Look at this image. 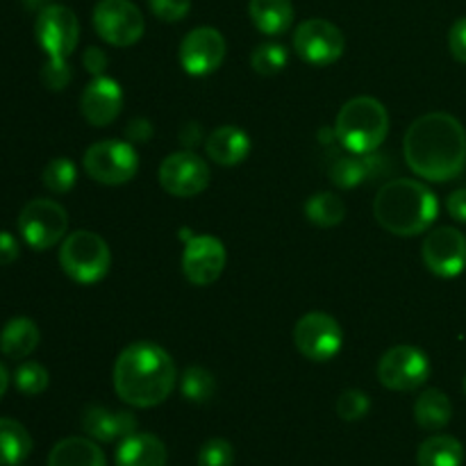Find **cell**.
Here are the masks:
<instances>
[{
	"mask_svg": "<svg viewBox=\"0 0 466 466\" xmlns=\"http://www.w3.org/2000/svg\"><path fill=\"white\" fill-rule=\"evenodd\" d=\"M248 16L262 35L280 36L294 23V5L291 0H250Z\"/></svg>",
	"mask_w": 466,
	"mask_h": 466,
	"instance_id": "obj_24",
	"label": "cell"
},
{
	"mask_svg": "<svg viewBox=\"0 0 466 466\" xmlns=\"http://www.w3.org/2000/svg\"><path fill=\"white\" fill-rule=\"evenodd\" d=\"M86 176L98 185L118 187L130 182L139 171V155L130 141L103 139L91 144L82 157Z\"/></svg>",
	"mask_w": 466,
	"mask_h": 466,
	"instance_id": "obj_6",
	"label": "cell"
},
{
	"mask_svg": "<svg viewBox=\"0 0 466 466\" xmlns=\"http://www.w3.org/2000/svg\"><path fill=\"white\" fill-rule=\"evenodd\" d=\"M253 141L241 127L237 126H221L205 139V150L212 162L218 167H237L250 155Z\"/></svg>",
	"mask_w": 466,
	"mask_h": 466,
	"instance_id": "obj_20",
	"label": "cell"
},
{
	"mask_svg": "<svg viewBox=\"0 0 466 466\" xmlns=\"http://www.w3.org/2000/svg\"><path fill=\"white\" fill-rule=\"evenodd\" d=\"M18 466H21V464H18Z\"/></svg>",
	"mask_w": 466,
	"mask_h": 466,
	"instance_id": "obj_46",
	"label": "cell"
},
{
	"mask_svg": "<svg viewBox=\"0 0 466 466\" xmlns=\"http://www.w3.org/2000/svg\"><path fill=\"white\" fill-rule=\"evenodd\" d=\"M59 267L77 285H96L109 273L112 250L96 232L76 230L59 246Z\"/></svg>",
	"mask_w": 466,
	"mask_h": 466,
	"instance_id": "obj_5",
	"label": "cell"
},
{
	"mask_svg": "<svg viewBox=\"0 0 466 466\" xmlns=\"http://www.w3.org/2000/svg\"><path fill=\"white\" fill-rule=\"evenodd\" d=\"M32 453V437L25 426L0 417V466H18Z\"/></svg>",
	"mask_w": 466,
	"mask_h": 466,
	"instance_id": "obj_27",
	"label": "cell"
},
{
	"mask_svg": "<svg viewBox=\"0 0 466 466\" xmlns=\"http://www.w3.org/2000/svg\"><path fill=\"white\" fill-rule=\"evenodd\" d=\"M50 376L46 371L44 364L32 362V360H25V362L18 364L16 373H14V385L21 394L25 396H39L48 390Z\"/></svg>",
	"mask_w": 466,
	"mask_h": 466,
	"instance_id": "obj_32",
	"label": "cell"
},
{
	"mask_svg": "<svg viewBox=\"0 0 466 466\" xmlns=\"http://www.w3.org/2000/svg\"><path fill=\"white\" fill-rule=\"evenodd\" d=\"M18 232L32 250L53 248L68 232L66 209L53 198L30 200L18 214Z\"/></svg>",
	"mask_w": 466,
	"mask_h": 466,
	"instance_id": "obj_7",
	"label": "cell"
},
{
	"mask_svg": "<svg viewBox=\"0 0 466 466\" xmlns=\"http://www.w3.org/2000/svg\"><path fill=\"white\" fill-rule=\"evenodd\" d=\"M449 50L460 64H466V16L458 18L449 30Z\"/></svg>",
	"mask_w": 466,
	"mask_h": 466,
	"instance_id": "obj_37",
	"label": "cell"
},
{
	"mask_svg": "<svg viewBox=\"0 0 466 466\" xmlns=\"http://www.w3.org/2000/svg\"><path fill=\"white\" fill-rule=\"evenodd\" d=\"M155 130H153V123L148 118H132L130 123L126 126V139L130 141L132 146L135 144H148L153 139Z\"/></svg>",
	"mask_w": 466,
	"mask_h": 466,
	"instance_id": "obj_38",
	"label": "cell"
},
{
	"mask_svg": "<svg viewBox=\"0 0 466 466\" xmlns=\"http://www.w3.org/2000/svg\"><path fill=\"white\" fill-rule=\"evenodd\" d=\"M177 385V367L155 341H132L114 362V391L130 408H157Z\"/></svg>",
	"mask_w": 466,
	"mask_h": 466,
	"instance_id": "obj_2",
	"label": "cell"
},
{
	"mask_svg": "<svg viewBox=\"0 0 466 466\" xmlns=\"http://www.w3.org/2000/svg\"><path fill=\"white\" fill-rule=\"evenodd\" d=\"M228 255L221 239L212 235H194L182 253V273L196 287H208L221 278Z\"/></svg>",
	"mask_w": 466,
	"mask_h": 466,
	"instance_id": "obj_16",
	"label": "cell"
},
{
	"mask_svg": "<svg viewBox=\"0 0 466 466\" xmlns=\"http://www.w3.org/2000/svg\"><path fill=\"white\" fill-rule=\"evenodd\" d=\"M82 64H85L86 73H91L94 77H100L105 76V68H107L109 57L103 53V50L96 48V46H89V48L85 50V55H82Z\"/></svg>",
	"mask_w": 466,
	"mask_h": 466,
	"instance_id": "obj_39",
	"label": "cell"
},
{
	"mask_svg": "<svg viewBox=\"0 0 466 466\" xmlns=\"http://www.w3.org/2000/svg\"><path fill=\"white\" fill-rule=\"evenodd\" d=\"M226 50V39L217 27L200 25L187 32L185 39L180 41L177 59H180V66L185 68V73L194 77H205L221 68Z\"/></svg>",
	"mask_w": 466,
	"mask_h": 466,
	"instance_id": "obj_14",
	"label": "cell"
},
{
	"mask_svg": "<svg viewBox=\"0 0 466 466\" xmlns=\"http://www.w3.org/2000/svg\"><path fill=\"white\" fill-rule=\"evenodd\" d=\"M451 419H453V403L441 390H426L414 403V421L423 431H444Z\"/></svg>",
	"mask_w": 466,
	"mask_h": 466,
	"instance_id": "obj_25",
	"label": "cell"
},
{
	"mask_svg": "<svg viewBox=\"0 0 466 466\" xmlns=\"http://www.w3.org/2000/svg\"><path fill=\"white\" fill-rule=\"evenodd\" d=\"M373 217L391 235L417 237L437 221L440 203L423 182L399 177L380 187L373 200Z\"/></svg>",
	"mask_w": 466,
	"mask_h": 466,
	"instance_id": "obj_3",
	"label": "cell"
},
{
	"mask_svg": "<svg viewBox=\"0 0 466 466\" xmlns=\"http://www.w3.org/2000/svg\"><path fill=\"white\" fill-rule=\"evenodd\" d=\"M294 344L303 358L312 362H330L344 346V330L330 314L308 312L296 321Z\"/></svg>",
	"mask_w": 466,
	"mask_h": 466,
	"instance_id": "obj_10",
	"label": "cell"
},
{
	"mask_svg": "<svg viewBox=\"0 0 466 466\" xmlns=\"http://www.w3.org/2000/svg\"><path fill=\"white\" fill-rule=\"evenodd\" d=\"M7 387H9V373H7V369H5V364L0 362V400H3Z\"/></svg>",
	"mask_w": 466,
	"mask_h": 466,
	"instance_id": "obj_43",
	"label": "cell"
},
{
	"mask_svg": "<svg viewBox=\"0 0 466 466\" xmlns=\"http://www.w3.org/2000/svg\"><path fill=\"white\" fill-rule=\"evenodd\" d=\"M159 185L168 196L176 198H194L203 194L212 180L209 164L194 150H177L159 164Z\"/></svg>",
	"mask_w": 466,
	"mask_h": 466,
	"instance_id": "obj_11",
	"label": "cell"
},
{
	"mask_svg": "<svg viewBox=\"0 0 466 466\" xmlns=\"http://www.w3.org/2000/svg\"><path fill=\"white\" fill-rule=\"evenodd\" d=\"M91 21L100 39L116 48L135 46L146 30L144 14L132 0H98Z\"/></svg>",
	"mask_w": 466,
	"mask_h": 466,
	"instance_id": "obj_8",
	"label": "cell"
},
{
	"mask_svg": "<svg viewBox=\"0 0 466 466\" xmlns=\"http://www.w3.org/2000/svg\"><path fill=\"white\" fill-rule=\"evenodd\" d=\"M287 59H289V53L282 44H276V41H267V44H259L258 48L250 55V66H253L255 73L259 76H278L282 68L287 66Z\"/></svg>",
	"mask_w": 466,
	"mask_h": 466,
	"instance_id": "obj_31",
	"label": "cell"
},
{
	"mask_svg": "<svg viewBox=\"0 0 466 466\" xmlns=\"http://www.w3.org/2000/svg\"><path fill=\"white\" fill-rule=\"evenodd\" d=\"M235 464V449L228 440L214 437L208 440L198 451V466H232Z\"/></svg>",
	"mask_w": 466,
	"mask_h": 466,
	"instance_id": "obj_34",
	"label": "cell"
},
{
	"mask_svg": "<svg viewBox=\"0 0 466 466\" xmlns=\"http://www.w3.org/2000/svg\"><path fill=\"white\" fill-rule=\"evenodd\" d=\"M148 7L159 21L177 23L189 14L191 0H148Z\"/></svg>",
	"mask_w": 466,
	"mask_h": 466,
	"instance_id": "obj_36",
	"label": "cell"
},
{
	"mask_svg": "<svg viewBox=\"0 0 466 466\" xmlns=\"http://www.w3.org/2000/svg\"><path fill=\"white\" fill-rule=\"evenodd\" d=\"M48 466H107V460L91 437H66L53 446Z\"/></svg>",
	"mask_w": 466,
	"mask_h": 466,
	"instance_id": "obj_23",
	"label": "cell"
},
{
	"mask_svg": "<svg viewBox=\"0 0 466 466\" xmlns=\"http://www.w3.org/2000/svg\"><path fill=\"white\" fill-rule=\"evenodd\" d=\"M177 139H180V144L185 146V150H194L196 146L203 144V126L196 121H187L185 126L180 127V132H177Z\"/></svg>",
	"mask_w": 466,
	"mask_h": 466,
	"instance_id": "obj_41",
	"label": "cell"
},
{
	"mask_svg": "<svg viewBox=\"0 0 466 466\" xmlns=\"http://www.w3.org/2000/svg\"><path fill=\"white\" fill-rule=\"evenodd\" d=\"M431 360L421 349L399 344L387 350L378 362V380L391 391H414L431 378Z\"/></svg>",
	"mask_w": 466,
	"mask_h": 466,
	"instance_id": "obj_9",
	"label": "cell"
},
{
	"mask_svg": "<svg viewBox=\"0 0 466 466\" xmlns=\"http://www.w3.org/2000/svg\"><path fill=\"white\" fill-rule=\"evenodd\" d=\"M419 466H462L464 446L462 441L451 435H432L419 446L417 451Z\"/></svg>",
	"mask_w": 466,
	"mask_h": 466,
	"instance_id": "obj_26",
	"label": "cell"
},
{
	"mask_svg": "<svg viewBox=\"0 0 466 466\" xmlns=\"http://www.w3.org/2000/svg\"><path fill=\"white\" fill-rule=\"evenodd\" d=\"M378 171L385 173V157L376 153L369 155H337L335 159L328 167V173H330L332 185L339 187V189H355L362 182L371 180V177L378 176Z\"/></svg>",
	"mask_w": 466,
	"mask_h": 466,
	"instance_id": "obj_19",
	"label": "cell"
},
{
	"mask_svg": "<svg viewBox=\"0 0 466 466\" xmlns=\"http://www.w3.org/2000/svg\"><path fill=\"white\" fill-rule=\"evenodd\" d=\"M82 431L94 441H121L137 432V417L126 410H109L103 405H89L82 412Z\"/></svg>",
	"mask_w": 466,
	"mask_h": 466,
	"instance_id": "obj_18",
	"label": "cell"
},
{
	"mask_svg": "<svg viewBox=\"0 0 466 466\" xmlns=\"http://www.w3.org/2000/svg\"><path fill=\"white\" fill-rule=\"evenodd\" d=\"M116 466H167V446L150 432H132L118 444Z\"/></svg>",
	"mask_w": 466,
	"mask_h": 466,
	"instance_id": "obj_21",
	"label": "cell"
},
{
	"mask_svg": "<svg viewBox=\"0 0 466 466\" xmlns=\"http://www.w3.org/2000/svg\"><path fill=\"white\" fill-rule=\"evenodd\" d=\"M446 209L455 221L466 223V189H458L446 198Z\"/></svg>",
	"mask_w": 466,
	"mask_h": 466,
	"instance_id": "obj_42",
	"label": "cell"
},
{
	"mask_svg": "<svg viewBox=\"0 0 466 466\" xmlns=\"http://www.w3.org/2000/svg\"><path fill=\"white\" fill-rule=\"evenodd\" d=\"M408 167L428 182H451L466 168V130L446 112L419 116L403 139Z\"/></svg>",
	"mask_w": 466,
	"mask_h": 466,
	"instance_id": "obj_1",
	"label": "cell"
},
{
	"mask_svg": "<svg viewBox=\"0 0 466 466\" xmlns=\"http://www.w3.org/2000/svg\"><path fill=\"white\" fill-rule=\"evenodd\" d=\"M335 135L349 153H376L390 135V114L373 96H355L337 112Z\"/></svg>",
	"mask_w": 466,
	"mask_h": 466,
	"instance_id": "obj_4",
	"label": "cell"
},
{
	"mask_svg": "<svg viewBox=\"0 0 466 466\" xmlns=\"http://www.w3.org/2000/svg\"><path fill=\"white\" fill-rule=\"evenodd\" d=\"M180 391L189 403H208L217 391V378L205 367H187L180 376Z\"/></svg>",
	"mask_w": 466,
	"mask_h": 466,
	"instance_id": "obj_29",
	"label": "cell"
},
{
	"mask_svg": "<svg viewBox=\"0 0 466 466\" xmlns=\"http://www.w3.org/2000/svg\"><path fill=\"white\" fill-rule=\"evenodd\" d=\"M294 50L312 66H330L346 50L344 32L326 18H309L296 27Z\"/></svg>",
	"mask_w": 466,
	"mask_h": 466,
	"instance_id": "obj_13",
	"label": "cell"
},
{
	"mask_svg": "<svg viewBox=\"0 0 466 466\" xmlns=\"http://www.w3.org/2000/svg\"><path fill=\"white\" fill-rule=\"evenodd\" d=\"M41 332L27 317H14L0 330V353L9 360H25L36 350Z\"/></svg>",
	"mask_w": 466,
	"mask_h": 466,
	"instance_id": "obj_22",
	"label": "cell"
},
{
	"mask_svg": "<svg viewBox=\"0 0 466 466\" xmlns=\"http://www.w3.org/2000/svg\"><path fill=\"white\" fill-rule=\"evenodd\" d=\"M73 80V71L68 66V59H46L41 68V82L50 91H64L68 82Z\"/></svg>",
	"mask_w": 466,
	"mask_h": 466,
	"instance_id": "obj_35",
	"label": "cell"
},
{
	"mask_svg": "<svg viewBox=\"0 0 466 466\" xmlns=\"http://www.w3.org/2000/svg\"><path fill=\"white\" fill-rule=\"evenodd\" d=\"M41 182L50 194H68L77 182V167L68 157L50 159L41 173Z\"/></svg>",
	"mask_w": 466,
	"mask_h": 466,
	"instance_id": "obj_30",
	"label": "cell"
},
{
	"mask_svg": "<svg viewBox=\"0 0 466 466\" xmlns=\"http://www.w3.org/2000/svg\"><path fill=\"white\" fill-rule=\"evenodd\" d=\"M423 264L440 278H458L466 268V237L458 228H435L421 246Z\"/></svg>",
	"mask_w": 466,
	"mask_h": 466,
	"instance_id": "obj_15",
	"label": "cell"
},
{
	"mask_svg": "<svg viewBox=\"0 0 466 466\" xmlns=\"http://www.w3.org/2000/svg\"><path fill=\"white\" fill-rule=\"evenodd\" d=\"M23 5H25L27 9H36V12H41L44 7L53 5V0H23Z\"/></svg>",
	"mask_w": 466,
	"mask_h": 466,
	"instance_id": "obj_44",
	"label": "cell"
},
{
	"mask_svg": "<svg viewBox=\"0 0 466 466\" xmlns=\"http://www.w3.org/2000/svg\"><path fill=\"white\" fill-rule=\"evenodd\" d=\"M464 394H466V380H464Z\"/></svg>",
	"mask_w": 466,
	"mask_h": 466,
	"instance_id": "obj_45",
	"label": "cell"
},
{
	"mask_svg": "<svg viewBox=\"0 0 466 466\" xmlns=\"http://www.w3.org/2000/svg\"><path fill=\"white\" fill-rule=\"evenodd\" d=\"M123 109V89L114 77H94L80 96V112L94 127L112 126Z\"/></svg>",
	"mask_w": 466,
	"mask_h": 466,
	"instance_id": "obj_17",
	"label": "cell"
},
{
	"mask_svg": "<svg viewBox=\"0 0 466 466\" xmlns=\"http://www.w3.org/2000/svg\"><path fill=\"white\" fill-rule=\"evenodd\" d=\"M369 410H371V399L362 390H346L337 399V414L344 421H360L367 417Z\"/></svg>",
	"mask_w": 466,
	"mask_h": 466,
	"instance_id": "obj_33",
	"label": "cell"
},
{
	"mask_svg": "<svg viewBox=\"0 0 466 466\" xmlns=\"http://www.w3.org/2000/svg\"><path fill=\"white\" fill-rule=\"evenodd\" d=\"M305 217L317 228H335L346 218V205L332 191H319L305 203Z\"/></svg>",
	"mask_w": 466,
	"mask_h": 466,
	"instance_id": "obj_28",
	"label": "cell"
},
{
	"mask_svg": "<svg viewBox=\"0 0 466 466\" xmlns=\"http://www.w3.org/2000/svg\"><path fill=\"white\" fill-rule=\"evenodd\" d=\"M21 255V246H18L16 237L7 230H0V267H9L16 262Z\"/></svg>",
	"mask_w": 466,
	"mask_h": 466,
	"instance_id": "obj_40",
	"label": "cell"
},
{
	"mask_svg": "<svg viewBox=\"0 0 466 466\" xmlns=\"http://www.w3.org/2000/svg\"><path fill=\"white\" fill-rule=\"evenodd\" d=\"M35 36L48 59H68L80 41V23L73 9L48 5L36 14Z\"/></svg>",
	"mask_w": 466,
	"mask_h": 466,
	"instance_id": "obj_12",
	"label": "cell"
}]
</instances>
